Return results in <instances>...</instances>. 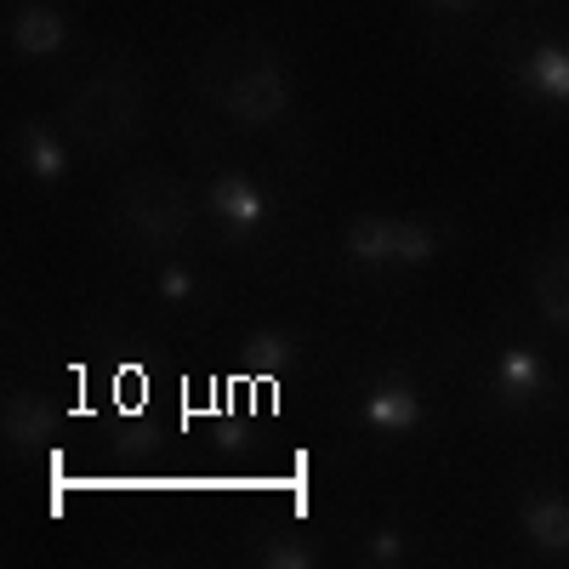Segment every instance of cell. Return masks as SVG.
<instances>
[{
  "label": "cell",
  "instance_id": "6da1fadb",
  "mask_svg": "<svg viewBox=\"0 0 569 569\" xmlns=\"http://www.w3.org/2000/svg\"><path fill=\"white\" fill-rule=\"evenodd\" d=\"M69 126L74 137L86 142V149H120V142L137 131V80L131 74H98V80H86L74 91V103H69Z\"/></svg>",
  "mask_w": 569,
  "mask_h": 569
},
{
  "label": "cell",
  "instance_id": "7a4b0ae2",
  "mask_svg": "<svg viewBox=\"0 0 569 569\" xmlns=\"http://www.w3.org/2000/svg\"><path fill=\"white\" fill-rule=\"evenodd\" d=\"M445 246V233L433 222H416V217H353L348 228V257L359 268H421L433 262Z\"/></svg>",
  "mask_w": 569,
  "mask_h": 569
},
{
  "label": "cell",
  "instance_id": "3957f363",
  "mask_svg": "<svg viewBox=\"0 0 569 569\" xmlns=\"http://www.w3.org/2000/svg\"><path fill=\"white\" fill-rule=\"evenodd\" d=\"M120 217L126 228L137 233L142 246H171L188 233V188L166 171H137L126 188H120Z\"/></svg>",
  "mask_w": 569,
  "mask_h": 569
},
{
  "label": "cell",
  "instance_id": "277c9868",
  "mask_svg": "<svg viewBox=\"0 0 569 569\" xmlns=\"http://www.w3.org/2000/svg\"><path fill=\"white\" fill-rule=\"evenodd\" d=\"M211 91H217L222 114L240 120V126H273V120H284V109H291V80H284V69L268 63V58L233 63L222 80H211Z\"/></svg>",
  "mask_w": 569,
  "mask_h": 569
},
{
  "label": "cell",
  "instance_id": "5b68a950",
  "mask_svg": "<svg viewBox=\"0 0 569 569\" xmlns=\"http://www.w3.org/2000/svg\"><path fill=\"white\" fill-rule=\"evenodd\" d=\"M206 206H211V217L233 233V240H246V233H257L262 222H268V194L257 182H246V177H217L211 182V194H206Z\"/></svg>",
  "mask_w": 569,
  "mask_h": 569
},
{
  "label": "cell",
  "instance_id": "8992f818",
  "mask_svg": "<svg viewBox=\"0 0 569 569\" xmlns=\"http://www.w3.org/2000/svg\"><path fill=\"white\" fill-rule=\"evenodd\" d=\"M496 393L507 410H525L547 393V365L530 353V348H507L501 365H496Z\"/></svg>",
  "mask_w": 569,
  "mask_h": 569
},
{
  "label": "cell",
  "instance_id": "52a82bcc",
  "mask_svg": "<svg viewBox=\"0 0 569 569\" xmlns=\"http://www.w3.org/2000/svg\"><path fill=\"white\" fill-rule=\"evenodd\" d=\"M63 40H69L63 12L40 7V0L12 18V52H23V58H52V52H63Z\"/></svg>",
  "mask_w": 569,
  "mask_h": 569
},
{
  "label": "cell",
  "instance_id": "ba28073f",
  "mask_svg": "<svg viewBox=\"0 0 569 569\" xmlns=\"http://www.w3.org/2000/svg\"><path fill=\"white\" fill-rule=\"evenodd\" d=\"M0 439H7L12 456H29L34 445H46V410H40L34 393H23V388L7 393V410H0Z\"/></svg>",
  "mask_w": 569,
  "mask_h": 569
},
{
  "label": "cell",
  "instance_id": "9c48e42d",
  "mask_svg": "<svg viewBox=\"0 0 569 569\" xmlns=\"http://www.w3.org/2000/svg\"><path fill=\"white\" fill-rule=\"evenodd\" d=\"M518 525L541 552H563L569 547V501L563 496H530L518 507Z\"/></svg>",
  "mask_w": 569,
  "mask_h": 569
},
{
  "label": "cell",
  "instance_id": "30bf717a",
  "mask_svg": "<svg viewBox=\"0 0 569 569\" xmlns=\"http://www.w3.org/2000/svg\"><path fill=\"white\" fill-rule=\"evenodd\" d=\"M536 308L547 325L569 330V246L536 262Z\"/></svg>",
  "mask_w": 569,
  "mask_h": 569
},
{
  "label": "cell",
  "instance_id": "8fae6325",
  "mask_svg": "<svg viewBox=\"0 0 569 569\" xmlns=\"http://www.w3.org/2000/svg\"><path fill=\"white\" fill-rule=\"evenodd\" d=\"M365 421L370 427H382V433H410V427L421 421V399L399 382H382V388H370L365 399Z\"/></svg>",
  "mask_w": 569,
  "mask_h": 569
},
{
  "label": "cell",
  "instance_id": "7c38bea8",
  "mask_svg": "<svg viewBox=\"0 0 569 569\" xmlns=\"http://www.w3.org/2000/svg\"><path fill=\"white\" fill-rule=\"evenodd\" d=\"M18 154H23V171L40 177V182H63V171H69V149L34 120L18 131Z\"/></svg>",
  "mask_w": 569,
  "mask_h": 569
},
{
  "label": "cell",
  "instance_id": "4fadbf2b",
  "mask_svg": "<svg viewBox=\"0 0 569 569\" xmlns=\"http://www.w3.org/2000/svg\"><path fill=\"white\" fill-rule=\"evenodd\" d=\"M525 86L541 91V98H569V52L563 46H536V52L525 58Z\"/></svg>",
  "mask_w": 569,
  "mask_h": 569
},
{
  "label": "cell",
  "instance_id": "5bb4252c",
  "mask_svg": "<svg viewBox=\"0 0 569 569\" xmlns=\"http://www.w3.org/2000/svg\"><path fill=\"white\" fill-rule=\"evenodd\" d=\"M246 353L257 365H279V359H291V337H284V330H257V337L246 342Z\"/></svg>",
  "mask_w": 569,
  "mask_h": 569
},
{
  "label": "cell",
  "instance_id": "9a60e30c",
  "mask_svg": "<svg viewBox=\"0 0 569 569\" xmlns=\"http://www.w3.org/2000/svg\"><path fill=\"white\" fill-rule=\"evenodd\" d=\"M262 563H268V569H313V547L273 541V547H262Z\"/></svg>",
  "mask_w": 569,
  "mask_h": 569
},
{
  "label": "cell",
  "instance_id": "2e32d148",
  "mask_svg": "<svg viewBox=\"0 0 569 569\" xmlns=\"http://www.w3.org/2000/svg\"><path fill=\"white\" fill-rule=\"evenodd\" d=\"M160 297H166V302H188V297H194V279H188L182 268H166V273H160Z\"/></svg>",
  "mask_w": 569,
  "mask_h": 569
},
{
  "label": "cell",
  "instance_id": "e0dca14e",
  "mask_svg": "<svg viewBox=\"0 0 569 569\" xmlns=\"http://www.w3.org/2000/svg\"><path fill=\"white\" fill-rule=\"evenodd\" d=\"M370 558H376V563H393V558H405V536H399V530H376Z\"/></svg>",
  "mask_w": 569,
  "mask_h": 569
},
{
  "label": "cell",
  "instance_id": "ac0fdd59",
  "mask_svg": "<svg viewBox=\"0 0 569 569\" xmlns=\"http://www.w3.org/2000/svg\"><path fill=\"white\" fill-rule=\"evenodd\" d=\"M433 7H467V0H433Z\"/></svg>",
  "mask_w": 569,
  "mask_h": 569
}]
</instances>
